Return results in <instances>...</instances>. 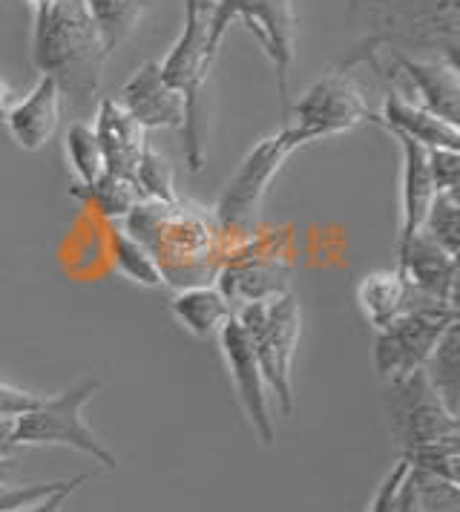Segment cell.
<instances>
[{
  "label": "cell",
  "mask_w": 460,
  "mask_h": 512,
  "mask_svg": "<svg viewBox=\"0 0 460 512\" xmlns=\"http://www.w3.org/2000/svg\"><path fill=\"white\" fill-rule=\"evenodd\" d=\"M348 18L363 38L340 70L363 61L377 70L380 55L458 64V0H351Z\"/></svg>",
  "instance_id": "obj_1"
},
{
  "label": "cell",
  "mask_w": 460,
  "mask_h": 512,
  "mask_svg": "<svg viewBox=\"0 0 460 512\" xmlns=\"http://www.w3.org/2000/svg\"><path fill=\"white\" fill-rule=\"evenodd\" d=\"M124 231L156 256L164 285H210L225 254V236L216 219L187 202H153L141 199L124 219Z\"/></svg>",
  "instance_id": "obj_2"
},
{
  "label": "cell",
  "mask_w": 460,
  "mask_h": 512,
  "mask_svg": "<svg viewBox=\"0 0 460 512\" xmlns=\"http://www.w3.org/2000/svg\"><path fill=\"white\" fill-rule=\"evenodd\" d=\"M32 61L41 75L55 78L61 98L84 113L98 104L107 52L84 0H52L32 12Z\"/></svg>",
  "instance_id": "obj_3"
},
{
  "label": "cell",
  "mask_w": 460,
  "mask_h": 512,
  "mask_svg": "<svg viewBox=\"0 0 460 512\" xmlns=\"http://www.w3.org/2000/svg\"><path fill=\"white\" fill-rule=\"evenodd\" d=\"M213 0H184V29L179 41L161 61V78L184 95V159L190 173H199L207 162L205 153V84L213 55L207 47Z\"/></svg>",
  "instance_id": "obj_4"
},
{
  "label": "cell",
  "mask_w": 460,
  "mask_h": 512,
  "mask_svg": "<svg viewBox=\"0 0 460 512\" xmlns=\"http://www.w3.org/2000/svg\"><path fill=\"white\" fill-rule=\"evenodd\" d=\"M230 21H242L271 61L279 95V118L282 124L291 113V67L297 58V15L291 0H213L207 47L216 58Z\"/></svg>",
  "instance_id": "obj_5"
},
{
  "label": "cell",
  "mask_w": 460,
  "mask_h": 512,
  "mask_svg": "<svg viewBox=\"0 0 460 512\" xmlns=\"http://www.w3.org/2000/svg\"><path fill=\"white\" fill-rule=\"evenodd\" d=\"M251 340L262 377L274 392L282 415H294V357L302 337V305L288 291L271 300L239 305L233 311Z\"/></svg>",
  "instance_id": "obj_6"
},
{
  "label": "cell",
  "mask_w": 460,
  "mask_h": 512,
  "mask_svg": "<svg viewBox=\"0 0 460 512\" xmlns=\"http://www.w3.org/2000/svg\"><path fill=\"white\" fill-rule=\"evenodd\" d=\"M98 389V377H81L61 395L41 397L32 412L15 420V446H69L104 469H115L118 458L84 420V406Z\"/></svg>",
  "instance_id": "obj_7"
},
{
  "label": "cell",
  "mask_w": 460,
  "mask_h": 512,
  "mask_svg": "<svg viewBox=\"0 0 460 512\" xmlns=\"http://www.w3.org/2000/svg\"><path fill=\"white\" fill-rule=\"evenodd\" d=\"M216 288L233 305L259 303L288 294L291 282V254L285 236L276 231H251L236 236L230 251L222 254L216 271Z\"/></svg>",
  "instance_id": "obj_8"
},
{
  "label": "cell",
  "mask_w": 460,
  "mask_h": 512,
  "mask_svg": "<svg viewBox=\"0 0 460 512\" xmlns=\"http://www.w3.org/2000/svg\"><path fill=\"white\" fill-rule=\"evenodd\" d=\"M297 150L299 141L294 139L291 127H285V124L271 136L256 141L248 150V156L236 167L233 179L225 185L219 202H216V210H213L216 228L225 239H236V236L253 231L259 208L274 185L276 173Z\"/></svg>",
  "instance_id": "obj_9"
},
{
  "label": "cell",
  "mask_w": 460,
  "mask_h": 512,
  "mask_svg": "<svg viewBox=\"0 0 460 512\" xmlns=\"http://www.w3.org/2000/svg\"><path fill=\"white\" fill-rule=\"evenodd\" d=\"M366 118V95L357 87V81L345 75V70H331L302 93L291 107L285 127H291L299 147H305L311 141L343 136Z\"/></svg>",
  "instance_id": "obj_10"
},
{
  "label": "cell",
  "mask_w": 460,
  "mask_h": 512,
  "mask_svg": "<svg viewBox=\"0 0 460 512\" xmlns=\"http://www.w3.org/2000/svg\"><path fill=\"white\" fill-rule=\"evenodd\" d=\"M386 412H389L391 435L403 446V452L426 443L460 438L458 415H452L443 406L423 369L389 380Z\"/></svg>",
  "instance_id": "obj_11"
},
{
  "label": "cell",
  "mask_w": 460,
  "mask_h": 512,
  "mask_svg": "<svg viewBox=\"0 0 460 512\" xmlns=\"http://www.w3.org/2000/svg\"><path fill=\"white\" fill-rule=\"evenodd\" d=\"M458 323V308H420L397 317L377 331L374 340V369L383 380H397L403 374L423 369L437 349L446 328Z\"/></svg>",
  "instance_id": "obj_12"
},
{
  "label": "cell",
  "mask_w": 460,
  "mask_h": 512,
  "mask_svg": "<svg viewBox=\"0 0 460 512\" xmlns=\"http://www.w3.org/2000/svg\"><path fill=\"white\" fill-rule=\"evenodd\" d=\"M216 337H219L230 380L236 386V395H239V403H242L245 415L251 420L253 432L259 435V441L265 446H274L276 426L274 415H271V400H268V383L262 377V369H259V360L253 354L248 334L242 331L236 317H230Z\"/></svg>",
  "instance_id": "obj_13"
},
{
  "label": "cell",
  "mask_w": 460,
  "mask_h": 512,
  "mask_svg": "<svg viewBox=\"0 0 460 512\" xmlns=\"http://www.w3.org/2000/svg\"><path fill=\"white\" fill-rule=\"evenodd\" d=\"M115 101L133 116L138 127L147 130H182L184 95L161 78L159 61L141 64L115 95Z\"/></svg>",
  "instance_id": "obj_14"
},
{
  "label": "cell",
  "mask_w": 460,
  "mask_h": 512,
  "mask_svg": "<svg viewBox=\"0 0 460 512\" xmlns=\"http://www.w3.org/2000/svg\"><path fill=\"white\" fill-rule=\"evenodd\" d=\"M394 268L420 294L458 308V256L446 254L440 245L414 233L406 245L397 248Z\"/></svg>",
  "instance_id": "obj_15"
},
{
  "label": "cell",
  "mask_w": 460,
  "mask_h": 512,
  "mask_svg": "<svg viewBox=\"0 0 460 512\" xmlns=\"http://www.w3.org/2000/svg\"><path fill=\"white\" fill-rule=\"evenodd\" d=\"M61 107H64V98H61L55 78L41 75L29 95H23L21 101H15L9 107L3 121H6L9 136L15 139V144L26 153H35V150L46 147L58 133Z\"/></svg>",
  "instance_id": "obj_16"
},
{
  "label": "cell",
  "mask_w": 460,
  "mask_h": 512,
  "mask_svg": "<svg viewBox=\"0 0 460 512\" xmlns=\"http://www.w3.org/2000/svg\"><path fill=\"white\" fill-rule=\"evenodd\" d=\"M389 67L400 72L414 93L420 95V107L429 113L458 124L460 118V64L389 55Z\"/></svg>",
  "instance_id": "obj_17"
},
{
  "label": "cell",
  "mask_w": 460,
  "mask_h": 512,
  "mask_svg": "<svg viewBox=\"0 0 460 512\" xmlns=\"http://www.w3.org/2000/svg\"><path fill=\"white\" fill-rule=\"evenodd\" d=\"M357 303L363 308V317L368 320V326L374 331H383V328L394 323L397 317L409 314V311H420V308H452L446 303H437L432 297L420 294L417 288H412L406 277L389 268V271H374L360 282L357 288Z\"/></svg>",
  "instance_id": "obj_18"
},
{
  "label": "cell",
  "mask_w": 460,
  "mask_h": 512,
  "mask_svg": "<svg viewBox=\"0 0 460 512\" xmlns=\"http://www.w3.org/2000/svg\"><path fill=\"white\" fill-rule=\"evenodd\" d=\"M92 130H95L98 144H101L107 173L136 182V167L138 159H141V150L147 144V136L133 121V116L115 98H98Z\"/></svg>",
  "instance_id": "obj_19"
},
{
  "label": "cell",
  "mask_w": 460,
  "mask_h": 512,
  "mask_svg": "<svg viewBox=\"0 0 460 512\" xmlns=\"http://www.w3.org/2000/svg\"><path fill=\"white\" fill-rule=\"evenodd\" d=\"M366 121L380 124L383 130L389 133H403L417 144H423L426 150L429 147H446V150H460V130L458 124L446 121V118L429 113L426 107L409 101L400 90H389L386 101H383V110L377 116L368 113Z\"/></svg>",
  "instance_id": "obj_20"
},
{
  "label": "cell",
  "mask_w": 460,
  "mask_h": 512,
  "mask_svg": "<svg viewBox=\"0 0 460 512\" xmlns=\"http://www.w3.org/2000/svg\"><path fill=\"white\" fill-rule=\"evenodd\" d=\"M400 141L403 150V187H400V236H397V248L406 245L414 233L420 231L426 213L435 202L437 190L429 176V162H426V147L417 144L403 133H391Z\"/></svg>",
  "instance_id": "obj_21"
},
{
  "label": "cell",
  "mask_w": 460,
  "mask_h": 512,
  "mask_svg": "<svg viewBox=\"0 0 460 512\" xmlns=\"http://www.w3.org/2000/svg\"><path fill=\"white\" fill-rule=\"evenodd\" d=\"M176 323L199 340L216 337L222 326L233 317V305L216 285H187L179 288L170 300Z\"/></svg>",
  "instance_id": "obj_22"
},
{
  "label": "cell",
  "mask_w": 460,
  "mask_h": 512,
  "mask_svg": "<svg viewBox=\"0 0 460 512\" xmlns=\"http://www.w3.org/2000/svg\"><path fill=\"white\" fill-rule=\"evenodd\" d=\"M84 3H87L92 24L98 29L107 58L115 55V49L136 32L144 12L150 9V0H84Z\"/></svg>",
  "instance_id": "obj_23"
},
{
  "label": "cell",
  "mask_w": 460,
  "mask_h": 512,
  "mask_svg": "<svg viewBox=\"0 0 460 512\" xmlns=\"http://www.w3.org/2000/svg\"><path fill=\"white\" fill-rule=\"evenodd\" d=\"M423 372L429 377L432 389L437 397L443 400V406L460 415V326L452 323L446 328V334L440 337L437 349L432 351V357L426 360Z\"/></svg>",
  "instance_id": "obj_24"
},
{
  "label": "cell",
  "mask_w": 460,
  "mask_h": 512,
  "mask_svg": "<svg viewBox=\"0 0 460 512\" xmlns=\"http://www.w3.org/2000/svg\"><path fill=\"white\" fill-rule=\"evenodd\" d=\"M72 196H75V199H84L98 216H104V219H110V222L127 219L130 210L136 208L138 202L144 199L133 179L113 176V173H104V176L90 187H75Z\"/></svg>",
  "instance_id": "obj_25"
},
{
  "label": "cell",
  "mask_w": 460,
  "mask_h": 512,
  "mask_svg": "<svg viewBox=\"0 0 460 512\" xmlns=\"http://www.w3.org/2000/svg\"><path fill=\"white\" fill-rule=\"evenodd\" d=\"M64 141H67V159L75 179H78V187L95 185L107 173V162H104L101 144H98V136H95L90 121L75 118L69 124Z\"/></svg>",
  "instance_id": "obj_26"
},
{
  "label": "cell",
  "mask_w": 460,
  "mask_h": 512,
  "mask_svg": "<svg viewBox=\"0 0 460 512\" xmlns=\"http://www.w3.org/2000/svg\"><path fill=\"white\" fill-rule=\"evenodd\" d=\"M110 251H113L115 268L130 282H136L141 288H159V285H164L156 256L150 254L136 236H130L121 228H113V233H110Z\"/></svg>",
  "instance_id": "obj_27"
},
{
  "label": "cell",
  "mask_w": 460,
  "mask_h": 512,
  "mask_svg": "<svg viewBox=\"0 0 460 512\" xmlns=\"http://www.w3.org/2000/svg\"><path fill=\"white\" fill-rule=\"evenodd\" d=\"M136 185L141 190L144 199H153V202H164V205H173L179 202V193H176V173H173V164L161 156L159 150L147 141L144 150H141V159L136 167Z\"/></svg>",
  "instance_id": "obj_28"
},
{
  "label": "cell",
  "mask_w": 460,
  "mask_h": 512,
  "mask_svg": "<svg viewBox=\"0 0 460 512\" xmlns=\"http://www.w3.org/2000/svg\"><path fill=\"white\" fill-rule=\"evenodd\" d=\"M420 236L440 245L446 254L458 256L460 251V202L458 193H437L432 208L426 213Z\"/></svg>",
  "instance_id": "obj_29"
},
{
  "label": "cell",
  "mask_w": 460,
  "mask_h": 512,
  "mask_svg": "<svg viewBox=\"0 0 460 512\" xmlns=\"http://www.w3.org/2000/svg\"><path fill=\"white\" fill-rule=\"evenodd\" d=\"M403 461L412 466V469H420V472H429V475H437V478H446V481H455L458 484L460 438L406 449L403 452Z\"/></svg>",
  "instance_id": "obj_30"
},
{
  "label": "cell",
  "mask_w": 460,
  "mask_h": 512,
  "mask_svg": "<svg viewBox=\"0 0 460 512\" xmlns=\"http://www.w3.org/2000/svg\"><path fill=\"white\" fill-rule=\"evenodd\" d=\"M417 495H420V507L423 512H460V492L455 481L437 478L429 472H420L409 466Z\"/></svg>",
  "instance_id": "obj_31"
},
{
  "label": "cell",
  "mask_w": 460,
  "mask_h": 512,
  "mask_svg": "<svg viewBox=\"0 0 460 512\" xmlns=\"http://www.w3.org/2000/svg\"><path fill=\"white\" fill-rule=\"evenodd\" d=\"M429 176L437 193H458L460 185V153L446 147H429L426 150Z\"/></svg>",
  "instance_id": "obj_32"
},
{
  "label": "cell",
  "mask_w": 460,
  "mask_h": 512,
  "mask_svg": "<svg viewBox=\"0 0 460 512\" xmlns=\"http://www.w3.org/2000/svg\"><path fill=\"white\" fill-rule=\"evenodd\" d=\"M41 403V397L0 380V418H21Z\"/></svg>",
  "instance_id": "obj_33"
},
{
  "label": "cell",
  "mask_w": 460,
  "mask_h": 512,
  "mask_svg": "<svg viewBox=\"0 0 460 512\" xmlns=\"http://www.w3.org/2000/svg\"><path fill=\"white\" fill-rule=\"evenodd\" d=\"M406 472H409V464L400 458L389 475L383 478V484L377 487V492H374V498H371V504H368V512H394V495H397L400 481L406 478Z\"/></svg>",
  "instance_id": "obj_34"
},
{
  "label": "cell",
  "mask_w": 460,
  "mask_h": 512,
  "mask_svg": "<svg viewBox=\"0 0 460 512\" xmlns=\"http://www.w3.org/2000/svg\"><path fill=\"white\" fill-rule=\"evenodd\" d=\"M90 478L92 475H78V478H75V484L58 489V492H52V495H46V498H41V501H35V504H29V507H23V510H15V512H61L64 510V504H67L69 495L81 487V484H87Z\"/></svg>",
  "instance_id": "obj_35"
},
{
  "label": "cell",
  "mask_w": 460,
  "mask_h": 512,
  "mask_svg": "<svg viewBox=\"0 0 460 512\" xmlns=\"http://www.w3.org/2000/svg\"><path fill=\"white\" fill-rule=\"evenodd\" d=\"M394 512H423V507H420V495H417V487H414L409 472H406V478H403L400 487H397V495H394Z\"/></svg>",
  "instance_id": "obj_36"
},
{
  "label": "cell",
  "mask_w": 460,
  "mask_h": 512,
  "mask_svg": "<svg viewBox=\"0 0 460 512\" xmlns=\"http://www.w3.org/2000/svg\"><path fill=\"white\" fill-rule=\"evenodd\" d=\"M15 420L18 418H0V458L21 449V446H15Z\"/></svg>",
  "instance_id": "obj_37"
},
{
  "label": "cell",
  "mask_w": 460,
  "mask_h": 512,
  "mask_svg": "<svg viewBox=\"0 0 460 512\" xmlns=\"http://www.w3.org/2000/svg\"><path fill=\"white\" fill-rule=\"evenodd\" d=\"M15 472H18V461H15L12 455H3V458H0V487H3V484H12Z\"/></svg>",
  "instance_id": "obj_38"
},
{
  "label": "cell",
  "mask_w": 460,
  "mask_h": 512,
  "mask_svg": "<svg viewBox=\"0 0 460 512\" xmlns=\"http://www.w3.org/2000/svg\"><path fill=\"white\" fill-rule=\"evenodd\" d=\"M9 107H12V90H9V84L0 78V121L9 113Z\"/></svg>",
  "instance_id": "obj_39"
},
{
  "label": "cell",
  "mask_w": 460,
  "mask_h": 512,
  "mask_svg": "<svg viewBox=\"0 0 460 512\" xmlns=\"http://www.w3.org/2000/svg\"><path fill=\"white\" fill-rule=\"evenodd\" d=\"M29 3V9L35 12V9H41V6H46V3H52V0H26Z\"/></svg>",
  "instance_id": "obj_40"
}]
</instances>
